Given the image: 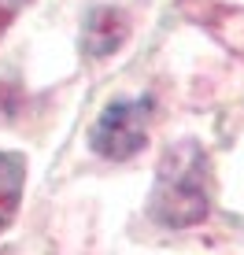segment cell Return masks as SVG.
<instances>
[{
	"label": "cell",
	"mask_w": 244,
	"mask_h": 255,
	"mask_svg": "<svg viewBox=\"0 0 244 255\" xmlns=\"http://www.w3.org/2000/svg\"><path fill=\"white\" fill-rule=\"evenodd\" d=\"M22 178H26V159L15 152H0V230H7L19 215Z\"/></svg>",
	"instance_id": "cell-4"
},
{
	"label": "cell",
	"mask_w": 244,
	"mask_h": 255,
	"mask_svg": "<svg viewBox=\"0 0 244 255\" xmlns=\"http://www.w3.org/2000/svg\"><path fill=\"white\" fill-rule=\"evenodd\" d=\"M148 211L159 226L185 230L207 218L211 211V159L196 140H181L159 159Z\"/></svg>",
	"instance_id": "cell-1"
},
{
	"label": "cell",
	"mask_w": 244,
	"mask_h": 255,
	"mask_svg": "<svg viewBox=\"0 0 244 255\" xmlns=\"http://www.w3.org/2000/svg\"><path fill=\"white\" fill-rule=\"evenodd\" d=\"M126 15L115 7H97L85 22V52L89 56H108L126 41Z\"/></svg>",
	"instance_id": "cell-3"
},
{
	"label": "cell",
	"mask_w": 244,
	"mask_h": 255,
	"mask_svg": "<svg viewBox=\"0 0 244 255\" xmlns=\"http://www.w3.org/2000/svg\"><path fill=\"white\" fill-rule=\"evenodd\" d=\"M148 122H152V100L148 96H141V100H115L97 119V126L89 133V144L97 148V155H104V159L122 163L144 148Z\"/></svg>",
	"instance_id": "cell-2"
}]
</instances>
